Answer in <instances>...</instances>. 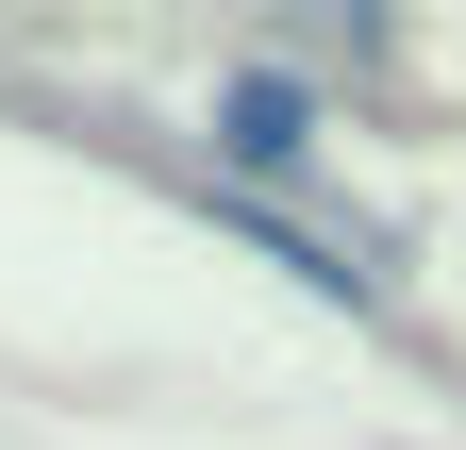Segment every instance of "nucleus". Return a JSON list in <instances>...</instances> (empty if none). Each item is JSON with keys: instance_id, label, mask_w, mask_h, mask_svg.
Listing matches in <instances>:
<instances>
[{"instance_id": "obj_1", "label": "nucleus", "mask_w": 466, "mask_h": 450, "mask_svg": "<svg viewBox=\"0 0 466 450\" xmlns=\"http://www.w3.org/2000/svg\"><path fill=\"white\" fill-rule=\"evenodd\" d=\"M217 150H233V167H300V150H317V134H300V84H233V100H217Z\"/></svg>"}]
</instances>
